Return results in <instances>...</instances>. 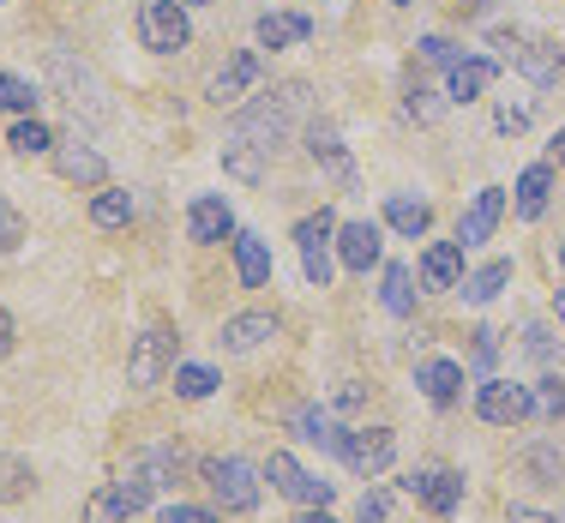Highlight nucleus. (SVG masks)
<instances>
[{"instance_id":"nucleus-22","label":"nucleus","mask_w":565,"mask_h":523,"mask_svg":"<svg viewBox=\"0 0 565 523\" xmlns=\"http://www.w3.org/2000/svg\"><path fill=\"white\" fill-rule=\"evenodd\" d=\"M228 247H235V277H241V289H265V284H271V247H265L259 235H235Z\"/></svg>"},{"instance_id":"nucleus-28","label":"nucleus","mask_w":565,"mask_h":523,"mask_svg":"<svg viewBox=\"0 0 565 523\" xmlns=\"http://www.w3.org/2000/svg\"><path fill=\"white\" fill-rule=\"evenodd\" d=\"M505 284H511V259H493V265H481V271H469L457 289H463V301H469V307H488Z\"/></svg>"},{"instance_id":"nucleus-34","label":"nucleus","mask_w":565,"mask_h":523,"mask_svg":"<svg viewBox=\"0 0 565 523\" xmlns=\"http://www.w3.org/2000/svg\"><path fill=\"white\" fill-rule=\"evenodd\" d=\"M36 103H43V90H36L31 78H19V73H0V109H7V115H31Z\"/></svg>"},{"instance_id":"nucleus-4","label":"nucleus","mask_w":565,"mask_h":523,"mask_svg":"<svg viewBox=\"0 0 565 523\" xmlns=\"http://www.w3.org/2000/svg\"><path fill=\"white\" fill-rule=\"evenodd\" d=\"M139 43L151 49V55H174V49L193 43L186 0H139Z\"/></svg>"},{"instance_id":"nucleus-32","label":"nucleus","mask_w":565,"mask_h":523,"mask_svg":"<svg viewBox=\"0 0 565 523\" xmlns=\"http://www.w3.org/2000/svg\"><path fill=\"white\" fill-rule=\"evenodd\" d=\"M90 223H97V230H127L132 223V193H120V186L97 193L90 199Z\"/></svg>"},{"instance_id":"nucleus-40","label":"nucleus","mask_w":565,"mask_h":523,"mask_svg":"<svg viewBox=\"0 0 565 523\" xmlns=\"http://www.w3.org/2000/svg\"><path fill=\"white\" fill-rule=\"evenodd\" d=\"M355 523H392V500H385L380 488H373V493H361V512H355Z\"/></svg>"},{"instance_id":"nucleus-45","label":"nucleus","mask_w":565,"mask_h":523,"mask_svg":"<svg viewBox=\"0 0 565 523\" xmlns=\"http://www.w3.org/2000/svg\"><path fill=\"white\" fill-rule=\"evenodd\" d=\"M493 355H500V331L481 325V331H476V367H493Z\"/></svg>"},{"instance_id":"nucleus-49","label":"nucleus","mask_w":565,"mask_h":523,"mask_svg":"<svg viewBox=\"0 0 565 523\" xmlns=\"http://www.w3.org/2000/svg\"><path fill=\"white\" fill-rule=\"evenodd\" d=\"M295 523H338V517H331V512H326V505H307V512H301V517H295Z\"/></svg>"},{"instance_id":"nucleus-21","label":"nucleus","mask_w":565,"mask_h":523,"mask_svg":"<svg viewBox=\"0 0 565 523\" xmlns=\"http://www.w3.org/2000/svg\"><path fill=\"white\" fill-rule=\"evenodd\" d=\"M511 66H518V73L530 78V85H559V73H565V49H559V43H518Z\"/></svg>"},{"instance_id":"nucleus-8","label":"nucleus","mask_w":565,"mask_h":523,"mask_svg":"<svg viewBox=\"0 0 565 523\" xmlns=\"http://www.w3.org/2000/svg\"><path fill=\"white\" fill-rule=\"evenodd\" d=\"M331 241H338V217L331 211H313V217L295 223V247H301V271L313 289L331 284Z\"/></svg>"},{"instance_id":"nucleus-24","label":"nucleus","mask_w":565,"mask_h":523,"mask_svg":"<svg viewBox=\"0 0 565 523\" xmlns=\"http://www.w3.org/2000/svg\"><path fill=\"white\" fill-rule=\"evenodd\" d=\"M253 36H259V49H295V43L313 36V19H307V12H265Z\"/></svg>"},{"instance_id":"nucleus-2","label":"nucleus","mask_w":565,"mask_h":523,"mask_svg":"<svg viewBox=\"0 0 565 523\" xmlns=\"http://www.w3.org/2000/svg\"><path fill=\"white\" fill-rule=\"evenodd\" d=\"M49 85H55V97L73 109V120H85V127H103V120H115V103H109V90H103V78L90 73L85 61H73V55H49Z\"/></svg>"},{"instance_id":"nucleus-43","label":"nucleus","mask_w":565,"mask_h":523,"mask_svg":"<svg viewBox=\"0 0 565 523\" xmlns=\"http://www.w3.org/2000/svg\"><path fill=\"white\" fill-rule=\"evenodd\" d=\"M157 523H217V512H205V505H169Z\"/></svg>"},{"instance_id":"nucleus-50","label":"nucleus","mask_w":565,"mask_h":523,"mask_svg":"<svg viewBox=\"0 0 565 523\" xmlns=\"http://www.w3.org/2000/svg\"><path fill=\"white\" fill-rule=\"evenodd\" d=\"M554 163H565V127L554 132Z\"/></svg>"},{"instance_id":"nucleus-9","label":"nucleus","mask_w":565,"mask_h":523,"mask_svg":"<svg viewBox=\"0 0 565 523\" xmlns=\"http://www.w3.org/2000/svg\"><path fill=\"white\" fill-rule=\"evenodd\" d=\"M265 476H271V488L282 493V500H295V505H331V481H319L313 469H301L289 458V451H271V463H265Z\"/></svg>"},{"instance_id":"nucleus-52","label":"nucleus","mask_w":565,"mask_h":523,"mask_svg":"<svg viewBox=\"0 0 565 523\" xmlns=\"http://www.w3.org/2000/svg\"><path fill=\"white\" fill-rule=\"evenodd\" d=\"M392 7H415V0H392Z\"/></svg>"},{"instance_id":"nucleus-42","label":"nucleus","mask_w":565,"mask_h":523,"mask_svg":"<svg viewBox=\"0 0 565 523\" xmlns=\"http://www.w3.org/2000/svg\"><path fill=\"white\" fill-rule=\"evenodd\" d=\"M422 61H427V66H457L463 55H457L446 36H422Z\"/></svg>"},{"instance_id":"nucleus-25","label":"nucleus","mask_w":565,"mask_h":523,"mask_svg":"<svg viewBox=\"0 0 565 523\" xmlns=\"http://www.w3.org/2000/svg\"><path fill=\"white\" fill-rule=\"evenodd\" d=\"M295 434L307 439V446H319V451H338L343 458V439H349V427L331 421V409H313V404H301L295 409Z\"/></svg>"},{"instance_id":"nucleus-15","label":"nucleus","mask_w":565,"mask_h":523,"mask_svg":"<svg viewBox=\"0 0 565 523\" xmlns=\"http://www.w3.org/2000/svg\"><path fill=\"white\" fill-rule=\"evenodd\" d=\"M500 78V61H488V55H463L457 66H446V97L451 103H476L481 90Z\"/></svg>"},{"instance_id":"nucleus-16","label":"nucleus","mask_w":565,"mask_h":523,"mask_svg":"<svg viewBox=\"0 0 565 523\" xmlns=\"http://www.w3.org/2000/svg\"><path fill=\"white\" fill-rule=\"evenodd\" d=\"M186 235L193 241H223V235H241L235 230V211H228V199L223 193H205V199H193V211H186Z\"/></svg>"},{"instance_id":"nucleus-36","label":"nucleus","mask_w":565,"mask_h":523,"mask_svg":"<svg viewBox=\"0 0 565 523\" xmlns=\"http://www.w3.org/2000/svg\"><path fill=\"white\" fill-rule=\"evenodd\" d=\"M217 373L211 367H174V397H186V404H199V397H211L217 392Z\"/></svg>"},{"instance_id":"nucleus-41","label":"nucleus","mask_w":565,"mask_h":523,"mask_svg":"<svg viewBox=\"0 0 565 523\" xmlns=\"http://www.w3.org/2000/svg\"><path fill=\"white\" fill-rule=\"evenodd\" d=\"M493 127H500V132H523V127H530V103H500V109H493Z\"/></svg>"},{"instance_id":"nucleus-47","label":"nucleus","mask_w":565,"mask_h":523,"mask_svg":"<svg viewBox=\"0 0 565 523\" xmlns=\"http://www.w3.org/2000/svg\"><path fill=\"white\" fill-rule=\"evenodd\" d=\"M12 338H19V325H12V313H7V307H0V361L12 355Z\"/></svg>"},{"instance_id":"nucleus-23","label":"nucleus","mask_w":565,"mask_h":523,"mask_svg":"<svg viewBox=\"0 0 565 523\" xmlns=\"http://www.w3.org/2000/svg\"><path fill=\"white\" fill-rule=\"evenodd\" d=\"M511 193H518V217L535 223L547 211V193H554V163H530V169L518 174V186H511Z\"/></svg>"},{"instance_id":"nucleus-33","label":"nucleus","mask_w":565,"mask_h":523,"mask_svg":"<svg viewBox=\"0 0 565 523\" xmlns=\"http://www.w3.org/2000/svg\"><path fill=\"white\" fill-rule=\"evenodd\" d=\"M7 145H12L19 157H43V151H55V132H49L36 115H19V127L7 132Z\"/></svg>"},{"instance_id":"nucleus-46","label":"nucleus","mask_w":565,"mask_h":523,"mask_svg":"<svg viewBox=\"0 0 565 523\" xmlns=\"http://www.w3.org/2000/svg\"><path fill=\"white\" fill-rule=\"evenodd\" d=\"M361 404H367V385H355V380L338 385V409H361Z\"/></svg>"},{"instance_id":"nucleus-11","label":"nucleus","mask_w":565,"mask_h":523,"mask_svg":"<svg viewBox=\"0 0 565 523\" xmlns=\"http://www.w3.org/2000/svg\"><path fill=\"white\" fill-rule=\"evenodd\" d=\"M476 415H481V421H493V427H518V421H530V415H535L530 385L481 380V392H476Z\"/></svg>"},{"instance_id":"nucleus-20","label":"nucleus","mask_w":565,"mask_h":523,"mask_svg":"<svg viewBox=\"0 0 565 523\" xmlns=\"http://www.w3.org/2000/svg\"><path fill=\"white\" fill-rule=\"evenodd\" d=\"M55 169H61V181H73V186H103L109 181V163H103L90 145H55Z\"/></svg>"},{"instance_id":"nucleus-1","label":"nucleus","mask_w":565,"mask_h":523,"mask_svg":"<svg viewBox=\"0 0 565 523\" xmlns=\"http://www.w3.org/2000/svg\"><path fill=\"white\" fill-rule=\"evenodd\" d=\"M307 103H313V85H307V78H282V85H271V90H253L247 109H235L228 139H241V145H253V151L277 157L282 145L295 139Z\"/></svg>"},{"instance_id":"nucleus-37","label":"nucleus","mask_w":565,"mask_h":523,"mask_svg":"<svg viewBox=\"0 0 565 523\" xmlns=\"http://www.w3.org/2000/svg\"><path fill=\"white\" fill-rule=\"evenodd\" d=\"M530 404H535V415H542V421H559V415H565V385L547 373L542 385H530Z\"/></svg>"},{"instance_id":"nucleus-6","label":"nucleus","mask_w":565,"mask_h":523,"mask_svg":"<svg viewBox=\"0 0 565 523\" xmlns=\"http://www.w3.org/2000/svg\"><path fill=\"white\" fill-rule=\"evenodd\" d=\"M169 367H174V331L169 325H145L127 349V385L132 392H151V385H163Z\"/></svg>"},{"instance_id":"nucleus-26","label":"nucleus","mask_w":565,"mask_h":523,"mask_svg":"<svg viewBox=\"0 0 565 523\" xmlns=\"http://www.w3.org/2000/svg\"><path fill=\"white\" fill-rule=\"evenodd\" d=\"M271 338H277V319L271 313H235L223 325V349H228V355H247V349H259Z\"/></svg>"},{"instance_id":"nucleus-3","label":"nucleus","mask_w":565,"mask_h":523,"mask_svg":"<svg viewBox=\"0 0 565 523\" xmlns=\"http://www.w3.org/2000/svg\"><path fill=\"white\" fill-rule=\"evenodd\" d=\"M151 493H157V481L145 476V469H132V476H120V481H109V488L90 493L85 523H127V517H139L145 505H151Z\"/></svg>"},{"instance_id":"nucleus-44","label":"nucleus","mask_w":565,"mask_h":523,"mask_svg":"<svg viewBox=\"0 0 565 523\" xmlns=\"http://www.w3.org/2000/svg\"><path fill=\"white\" fill-rule=\"evenodd\" d=\"M403 109H409L415 120H439V103H434V90H422V85L409 90V103H403Z\"/></svg>"},{"instance_id":"nucleus-54","label":"nucleus","mask_w":565,"mask_h":523,"mask_svg":"<svg viewBox=\"0 0 565 523\" xmlns=\"http://www.w3.org/2000/svg\"><path fill=\"white\" fill-rule=\"evenodd\" d=\"M186 7H205V0H186Z\"/></svg>"},{"instance_id":"nucleus-14","label":"nucleus","mask_w":565,"mask_h":523,"mask_svg":"<svg viewBox=\"0 0 565 523\" xmlns=\"http://www.w3.org/2000/svg\"><path fill=\"white\" fill-rule=\"evenodd\" d=\"M307 157H313L319 169L331 174V181H355V157H349V145H343V132L331 127V120H313V127H307Z\"/></svg>"},{"instance_id":"nucleus-12","label":"nucleus","mask_w":565,"mask_h":523,"mask_svg":"<svg viewBox=\"0 0 565 523\" xmlns=\"http://www.w3.org/2000/svg\"><path fill=\"white\" fill-rule=\"evenodd\" d=\"M409 493H415V500H422L434 517H451L457 505H463V476H457V469H446V463L415 469V476H409Z\"/></svg>"},{"instance_id":"nucleus-29","label":"nucleus","mask_w":565,"mask_h":523,"mask_svg":"<svg viewBox=\"0 0 565 523\" xmlns=\"http://www.w3.org/2000/svg\"><path fill=\"white\" fill-rule=\"evenodd\" d=\"M265 163H271L265 151H253V145H241V139H223V169L235 174L241 186H259L265 181Z\"/></svg>"},{"instance_id":"nucleus-7","label":"nucleus","mask_w":565,"mask_h":523,"mask_svg":"<svg viewBox=\"0 0 565 523\" xmlns=\"http://www.w3.org/2000/svg\"><path fill=\"white\" fill-rule=\"evenodd\" d=\"M259 85H265V55L259 49H241V55H228L217 73H211L205 97L217 103V109H235V103H247Z\"/></svg>"},{"instance_id":"nucleus-39","label":"nucleus","mask_w":565,"mask_h":523,"mask_svg":"<svg viewBox=\"0 0 565 523\" xmlns=\"http://www.w3.org/2000/svg\"><path fill=\"white\" fill-rule=\"evenodd\" d=\"M19 241H24V217L7 205V193H0V253H12Z\"/></svg>"},{"instance_id":"nucleus-31","label":"nucleus","mask_w":565,"mask_h":523,"mask_svg":"<svg viewBox=\"0 0 565 523\" xmlns=\"http://www.w3.org/2000/svg\"><path fill=\"white\" fill-rule=\"evenodd\" d=\"M380 301H385V313H397V319H409V313H415V271H409V265H385V289H380Z\"/></svg>"},{"instance_id":"nucleus-18","label":"nucleus","mask_w":565,"mask_h":523,"mask_svg":"<svg viewBox=\"0 0 565 523\" xmlns=\"http://www.w3.org/2000/svg\"><path fill=\"white\" fill-rule=\"evenodd\" d=\"M338 259L349 271H367V265H380V223H338Z\"/></svg>"},{"instance_id":"nucleus-30","label":"nucleus","mask_w":565,"mask_h":523,"mask_svg":"<svg viewBox=\"0 0 565 523\" xmlns=\"http://www.w3.org/2000/svg\"><path fill=\"white\" fill-rule=\"evenodd\" d=\"M31 488H36V469L24 458H12V451H0V505L31 500Z\"/></svg>"},{"instance_id":"nucleus-38","label":"nucleus","mask_w":565,"mask_h":523,"mask_svg":"<svg viewBox=\"0 0 565 523\" xmlns=\"http://www.w3.org/2000/svg\"><path fill=\"white\" fill-rule=\"evenodd\" d=\"M523 349H530L542 367H554V355H559V343H554V331H547V325H523Z\"/></svg>"},{"instance_id":"nucleus-10","label":"nucleus","mask_w":565,"mask_h":523,"mask_svg":"<svg viewBox=\"0 0 565 523\" xmlns=\"http://www.w3.org/2000/svg\"><path fill=\"white\" fill-rule=\"evenodd\" d=\"M392 458H397V434H392V427H349L343 463L355 469V476H385Z\"/></svg>"},{"instance_id":"nucleus-48","label":"nucleus","mask_w":565,"mask_h":523,"mask_svg":"<svg viewBox=\"0 0 565 523\" xmlns=\"http://www.w3.org/2000/svg\"><path fill=\"white\" fill-rule=\"evenodd\" d=\"M511 523H559V517H547V512H530V505H511Z\"/></svg>"},{"instance_id":"nucleus-35","label":"nucleus","mask_w":565,"mask_h":523,"mask_svg":"<svg viewBox=\"0 0 565 523\" xmlns=\"http://www.w3.org/2000/svg\"><path fill=\"white\" fill-rule=\"evenodd\" d=\"M523 469H530L535 481H547V488H559V481H565V458H559V446H530V451H523Z\"/></svg>"},{"instance_id":"nucleus-51","label":"nucleus","mask_w":565,"mask_h":523,"mask_svg":"<svg viewBox=\"0 0 565 523\" xmlns=\"http://www.w3.org/2000/svg\"><path fill=\"white\" fill-rule=\"evenodd\" d=\"M554 307H559V325H565V289H559V295H554Z\"/></svg>"},{"instance_id":"nucleus-17","label":"nucleus","mask_w":565,"mask_h":523,"mask_svg":"<svg viewBox=\"0 0 565 523\" xmlns=\"http://www.w3.org/2000/svg\"><path fill=\"white\" fill-rule=\"evenodd\" d=\"M415 385H422L427 404L451 409L457 397H463V367H457V361H446V355H434V361H422V367H415Z\"/></svg>"},{"instance_id":"nucleus-19","label":"nucleus","mask_w":565,"mask_h":523,"mask_svg":"<svg viewBox=\"0 0 565 523\" xmlns=\"http://www.w3.org/2000/svg\"><path fill=\"white\" fill-rule=\"evenodd\" d=\"M463 241H434V247L422 253V284L427 289H457L463 284Z\"/></svg>"},{"instance_id":"nucleus-5","label":"nucleus","mask_w":565,"mask_h":523,"mask_svg":"<svg viewBox=\"0 0 565 523\" xmlns=\"http://www.w3.org/2000/svg\"><path fill=\"white\" fill-rule=\"evenodd\" d=\"M205 488L223 512H253L259 505V469L247 458H205Z\"/></svg>"},{"instance_id":"nucleus-27","label":"nucleus","mask_w":565,"mask_h":523,"mask_svg":"<svg viewBox=\"0 0 565 523\" xmlns=\"http://www.w3.org/2000/svg\"><path fill=\"white\" fill-rule=\"evenodd\" d=\"M385 223H392L397 235H427L434 230V205H427V199H409V193H392L385 199Z\"/></svg>"},{"instance_id":"nucleus-53","label":"nucleus","mask_w":565,"mask_h":523,"mask_svg":"<svg viewBox=\"0 0 565 523\" xmlns=\"http://www.w3.org/2000/svg\"><path fill=\"white\" fill-rule=\"evenodd\" d=\"M559 265H565V241H559Z\"/></svg>"},{"instance_id":"nucleus-13","label":"nucleus","mask_w":565,"mask_h":523,"mask_svg":"<svg viewBox=\"0 0 565 523\" xmlns=\"http://www.w3.org/2000/svg\"><path fill=\"white\" fill-rule=\"evenodd\" d=\"M500 217H505V186H481L463 205V217H457V241H463V247H481V241H493Z\"/></svg>"}]
</instances>
